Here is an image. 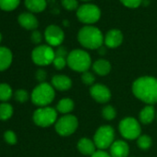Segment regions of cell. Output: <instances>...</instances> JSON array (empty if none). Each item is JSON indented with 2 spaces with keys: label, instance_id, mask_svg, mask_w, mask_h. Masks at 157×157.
Listing matches in <instances>:
<instances>
[{
  "label": "cell",
  "instance_id": "1",
  "mask_svg": "<svg viewBox=\"0 0 157 157\" xmlns=\"http://www.w3.org/2000/svg\"><path fill=\"white\" fill-rule=\"evenodd\" d=\"M136 98L152 105L157 103V78L151 76H143L135 80L131 87Z\"/></svg>",
  "mask_w": 157,
  "mask_h": 157
},
{
  "label": "cell",
  "instance_id": "2",
  "mask_svg": "<svg viewBox=\"0 0 157 157\" xmlns=\"http://www.w3.org/2000/svg\"><path fill=\"white\" fill-rule=\"evenodd\" d=\"M78 40L80 44L88 49H99L102 47L105 38L102 32L94 26H84L78 33Z\"/></svg>",
  "mask_w": 157,
  "mask_h": 157
},
{
  "label": "cell",
  "instance_id": "3",
  "mask_svg": "<svg viewBox=\"0 0 157 157\" xmlns=\"http://www.w3.org/2000/svg\"><path fill=\"white\" fill-rule=\"evenodd\" d=\"M67 66L74 71L77 72H85L88 71L92 66V58L90 55L82 49H75L68 53Z\"/></svg>",
  "mask_w": 157,
  "mask_h": 157
},
{
  "label": "cell",
  "instance_id": "4",
  "mask_svg": "<svg viewBox=\"0 0 157 157\" xmlns=\"http://www.w3.org/2000/svg\"><path fill=\"white\" fill-rule=\"evenodd\" d=\"M55 89L52 84L47 82H43L38 84L33 91L31 98L33 103L39 106L44 107L48 106L55 99Z\"/></svg>",
  "mask_w": 157,
  "mask_h": 157
},
{
  "label": "cell",
  "instance_id": "5",
  "mask_svg": "<svg viewBox=\"0 0 157 157\" xmlns=\"http://www.w3.org/2000/svg\"><path fill=\"white\" fill-rule=\"evenodd\" d=\"M118 129L121 136L127 140H135L141 135L140 122L131 117L121 119L118 124Z\"/></svg>",
  "mask_w": 157,
  "mask_h": 157
},
{
  "label": "cell",
  "instance_id": "6",
  "mask_svg": "<svg viewBox=\"0 0 157 157\" xmlns=\"http://www.w3.org/2000/svg\"><path fill=\"white\" fill-rule=\"evenodd\" d=\"M115 129L109 125H103L97 128L94 136L95 146L99 150L105 151L110 148L115 141Z\"/></svg>",
  "mask_w": 157,
  "mask_h": 157
},
{
  "label": "cell",
  "instance_id": "7",
  "mask_svg": "<svg viewBox=\"0 0 157 157\" xmlns=\"http://www.w3.org/2000/svg\"><path fill=\"white\" fill-rule=\"evenodd\" d=\"M33 118L37 126L42 128H47L56 122L57 111L56 109L50 106L39 107L34 111Z\"/></svg>",
  "mask_w": 157,
  "mask_h": 157
},
{
  "label": "cell",
  "instance_id": "8",
  "mask_svg": "<svg viewBox=\"0 0 157 157\" xmlns=\"http://www.w3.org/2000/svg\"><path fill=\"white\" fill-rule=\"evenodd\" d=\"M78 127V118L73 115H64L58 118L55 124V128L57 134L63 137L72 135Z\"/></svg>",
  "mask_w": 157,
  "mask_h": 157
},
{
  "label": "cell",
  "instance_id": "9",
  "mask_svg": "<svg viewBox=\"0 0 157 157\" xmlns=\"http://www.w3.org/2000/svg\"><path fill=\"white\" fill-rule=\"evenodd\" d=\"M32 59L38 66H47L55 59V51L50 45H38L32 52Z\"/></svg>",
  "mask_w": 157,
  "mask_h": 157
},
{
  "label": "cell",
  "instance_id": "10",
  "mask_svg": "<svg viewBox=\"0 0 157 157\" xmlns=\"http://www.w3.org/2000/svg\"><path fill=\"white\" fill-rule=\"evenodd\" d=\"M77 17L81 22L85 24H93L99 21L101 11L99 8L94 4H84L78 9Z\"/></svg>",
  "mask_w": 157,
  "mask_h": 157
},
{
  "label": "cell",
  "instance_id": "11",
  "mask_svg": "<svg viewBox=\"0 0 157 157\" xmlns=\"http://www.w3.org/2000/svg\"><path fill=\"white\" fill-rule=\"evenodd\" d=\"M64 32L56 25H49L44 31V38L50 46H59L64 41Z\"/></svg>",
  "mask_w": 157,
  "mask_h": 157
},
{
  "label": "cell",
  "instance_id": "12",
  "mask_svg": "<svg viewBox=\"0 0 157 157\" xmlns=\"http://www.w3.org/2000/svg\"><path fill=\"white\" fill-rule=\"evenodd\" d=\"M90 94L94 100L100 104H105L111 99V92L109 88L100 83H95L91 87Z\"/></svg>",
  "mask_w": 157,
  "mask_h": 157
},
{
  "label": "cell",
  "instance_id": "13",
  "mask_svg": "<svg viewBox=\"0 0 157 157\" xmlns=\"http://www.w3.org/2000/svg\"><path fill=\"white\" fill-rule=\"evenodd\" d=\"M109 154L111 157H128L129 154V146L125 140H115L109 148Z\"/></svg>",
  "mask_w": 157,
  "mask_h": 157
},
{
  "label": "cell",
  "instance_id": "14",
  "mask_svg": "<svg viewBox=\"0 0 157 157\" xmlns=\"http://www.w3.org/2000/svg\"><path fill=\"white\" fill-rule=\"evenodd\" d=\"M51 83H52V86L54 87V89L60 91V92L68 91L72 86V81L70 80V78H68L67 76L63 75V74L55 75L52 78Z\"/></svg>",
  "mask_w": 157,
  "mask_h": 157
},
{
  "label": "cell",
  "instance_id": "15",
  "mask_svg": "<svg viewBox=\"0 0 157 157\" xmlns=\"http://www.w3.org/2000/svg\"><path fill=\"white\" fill-rule=\"evenodd\" d=\"M123 42V34L119 30H110L105 37V44L109 48H117Z\"/></svg>",
  "mask_w": 157,
  "mask_h": 157
},
{
  "label": "cell",
  "instance_id": "16",
  "mask_svg": "<svg viewBox=\"0 0 157 157\" xmlns=\"http://www.w3.org/2000/svg\"><path fill=\"white\" fill-rule=\"evenodd\" d=\"M77 148L78 151L84 155L92 156L96 151V146L94 140H91L89 138H82L78 140Z\"/></svg>",
  "mask_w": 157,
  "mask_h": 157
},
{
  "label": "cell",
  "instance_id": "17",
  "mask_svg": "<svg viewBox=\"0 0 157 157\" xmlns=\"http://www.w3.org/2000/svg\"><path fill=\"white\" fill-rule=\"evenodd\" d=\"M18 21L21 24V26L26 30H35L38 27L37 19L33 14L29 12L21 13L18 18Z\"/></svg>",
  "mask_w": 157,
  "mask_h": 157
},
{
  "label": "cell",
  "instance_id": "18",
  "mask_svg": "<svg viewBox=\"0 0 157 157\" xmlns=\"http://www.w3.org/2000/svg\"><path fill=\"white\" fill-rule=\"evenodd\" d=\"M155 117H156V112L153 105H147L140 110L139 114V120L140 123L147 125V124H151L154 120Z\"/></svg>",
  "mask_w": 157,
  "mask_h": 157
},
{
  "label": "cell",
  "instance_id": "19",
  "mask_svg": "<svg viewBox=\"0 0 157 157\" xmlns=\"http://www.w3.org/2000/svg\"><path fill=\"white\" fill-rule=\"evenodd\" d=\"M94 72L101 77L106 76L111 71V64L106 59H98L93 64Z\"/></svg>",
  "mask_w": 157,
  "mask_h": 157
},
{
  "label": "cell",
  "instance_id": "20",
  "mask_svg": "<svg viewBox=\"0 0 157 157\" xmlns=\"http://www.w3.org/2000/svg\"><path fill=\"white\" fill-rule=\"evenodd\" d=\"M12 62V53L11 51L7 48L0 46V71L6 70L10 67Z\"/></svg>",
  "mask_w": 157,
  "mask_h": 157
},
{
  "label": "cell",
  "instance_id": "21",
  "mask_svg": "<svg viewBox=\"0 0 157 157\" xmlns=\"http://www.w3.org/2000/svg\"><path fill=\"white\" fill-rule=\"evenodd\" d=\"M75 107V104L72 99L70 98H64L61 99L56 105V111L63 115H68L70 112L73 111Z\"/></svg>",
  "mask_w": 157,
  "mask_h": 157
},
{
  "label": "cell",
  "instance_id": "22",
  "mask_svg": "<svg viewBox=\"0 0 157 157\" xmlns=\"http://www.w3.org/2000/svg\"><path fill=\"white\" fill-rule=\"evenodd\" d=\"M25 7L32 12L39 13L46 8L45 0H25Z\"/></svg>",
  "mask_w": 157,
  "mask_h": 157
},
{
  "label": "cell",
  "instance_id": "23",
  "mask_svg": "<svg viewBox=\"0 0 157 157\" xmlns=\"http://www.w3.org/2000/svg\"><path fill=\"white\" fill-rule=\"evenodd\" d=\"M13 115V107L11 105L3 103L0 105V120H8Z\"/></svg>",
  "mask_w": 157,
  "mask_h": 157
},
{
  "label": "cell",
  "instance_id": "24",
  "mask_svg": "<svg viewBox=\"0 0 157 157\" xmlns=\"http://www.w3.org/2000/svg\"><path fill=\"white\" fill-rule=\"evenodd\" d=\"M152 144V140L150 136L148 135H140L137 139V145L140 150H148L151 148Z\"/></svg>",
  "mask_w": 157,
  "mask_h": 157
},
{
  "label": "cell",
  "instance_id": "25",
  "mask_svg": "<svg viewBox=\"0 0 157 157\" xmlns=\"http://www.w3.org/2000/svg\"><path fill=\"white\" fill-rule=\"evenodd\" d=\"M12 96V89L7 83H0V101H8Z\"/></svg>",
  "mask_w": 157,
  "mask_h": 157
},
{
  "label": "cell",
  "instance_id": "26",
  "mask_svg": "<svg viewBox=\"0 0 157 157\" xmlns=\"http://www.w3.org/2000/svg\"><path fill=\"white\" fill-rule=\"evenodd\" d=\"M102 117L107 120V121H111L114 120L117 117V110L114 106L108 105L104 106V108L102 109Z\"/></svg>",
  "mask_w": 157,
  "mask_h": 157
},
{
  "label": "cell",
  "instance_id": "27",
  "mask_svg": "<svg viewBox=\"0 0 157 157\" xmlns=\"http://www.w3.org/2000/svg\"><path fill=\"white\" fill-rule=\"evenodd\" d=\"M20 2L21 0H0V9L6 11H11L19 6Z\"/></svg>",
  "mask_w": 157,
  "mask_h": 157
},
{
  "label": "cell",
  "instance_id": "28",
  "mask_svg": "<svg viewBox=\"0 0 157 157\" xmlns=\"http://www.w3.org/2000/svg\"><path fill=\"white\" fill-rule=\"evenodd\" d=\"M82 81L85 85H94L95 82V76L91 71H85L82 74Z\"/></svg>",
  "mask_w": 157,
  "mask_h": 157
},
{
  "label": "cell",
  "instance_id": "29",
  "mask_svg": "<svg viewBox=\"0 0 157 157\" xmlns=\"http://www.w3.org/2000/svg\"><path fill=\"white\" fill-rule=\"evenodd\" d=\"M67 57H64V56H55V59H54V61H53V65H54V67H55L56 69H58V70L63 69V68L67 65Z\"/></svg>",
  "mask_w": 157,
  "mask_h": 157
},
{
  "label": "cell",
  "instance_id": "30",
  "mask_svg": "<svg viewBox=\"0 0 157 157\" xmlns=\"http://www.w3.org/2000/svg\"><path fill=\"white\" fill-rule=\"evenodd\" d=\"M14 96H15L16 101H18L20 103H25L29 99V94H28V92L25 91V90H23V89L17 90L15 92Z\"/></svg>",
  "mask_w": 157,
  "mask_h": 157
},
{
  "label": "cell",
  "instance_id": "31",
  "mask_svg": "<svg viewBox=\"0 0 157 157\" xmlns=\"http://www.w3.org/2000/svg\"><path fill=\"white\" fill-rule=\"evenodd\" d=\"M61 4L67 10H74L78 5L77 0H61Z\"/></svg>",
  "mask_w": 157,
  "mask_h": 157
},
{
  "label": "cell",
  "instance_id": "32",
  "mask_svg": "<svg viewBox=\"0 0 157 157\" xmlns=\"http://www.w3.org/2000/svg\"><path fill=\"white\" fill-rule=\"evenodd\" d=\"M4 138L5 140L9 143V144H15L17 142V136L16 134L12 131V130H8L4 133Z\"/></svg>",
  "mask_w": 157,
  "mask_h": 157
},
{
  "label": "cell",
  "instance_id": "33",
  "mask_svg": "<svg viewBox=\"0 0 157 157\" xmlns=\"http://www.w3.org/2000/svg\"><path fill=\"white\" fill-rule=\"evenodd\" d=\"M120 1L127 8L136 9V8H138L141 4L142 0H120Z\"/></svg>",
  "mask_w": 157,
  "mask_h": 157
},
{
  "label": "cell",
  "instance_id": "34",
  "mask_svg": "<svg viewBox=\"0 0 157 157\" xmlns=\"http://www.w3.org/2000/svg\"><path fill=\"white\" fill-rule=\"evenodd\" d=\"M46 71L43 68H39L36 73H35V77H36V80L40 82V83H43L44 82V81L46 80Z\"/></svg>",
  "mask_w": 157,
  "mask_h": 157
},
{
  "label": "cell",
  "instance_id": "35",
  "mask_svg": "<svg viewBox=\"0 0 157 157\" xmlns=\"http://www.w3.org/2000/svg\"><path fill=\"white\" fill-rule=\"evenodd\" d=\"M42 39H43V37H42L41 33L38 32V31H33V33L32 35H31V40H32V42H33V44H40V43L42 42Z\"/></svg>",
  "mask_w": 157,
  "mask_h": 157
},
{
  "label": "cell",
  "instance_id": "36",
  "mask_svg": "<svg viewBox=\"0 0 157 157\" xmlns=\"http://www.w3.org/2000/svg\"><path fill=\"white\" fill-rule=\"evenodd\" d=\"M55 56H64V57H67L68 54H67V51L66 50L65 47L63 46H59L56 51H55Z\"/></svg>",
  "mask_w": 157,
  "mask_h": 157
},
{
  "label": "cell",
  "instance_id": "37",
  "mask_svg": "<svg viewBox=\"0 0 157 157\" xmlns=\"http://www.w3.org/2000/svg\"><path fill=\"white\" fill-rule=\"evenodd\" d=\"M91 157H111V155L103 150H97Z\"/></svg>",
  "mask_w": 157,
  "mask_h": 157
},
{
  "label": "cell",
  "instance_id": "38",
  "mask_svg": "<svg viewBox=\"0 0 157 157\" xmlns=\"http://www.w3.org/2000/svg\"><path fill=\"white\" fill-rule=\"evenodd\" d=\"M1 40H2V36H1V33H0V43H1Z\"/></svg>",
  "mask_w": 157,
  "mask_h": 157
},
{
  "label": "cell",
  "instance_id": "39",
  "mask_svg": "<svg viewBox=\"0 0 157 157\" xmlns=\"http://www.w3.org/2000/svg\"><path fill=\"white\" fill-rule=\"evenodd\" d=\"M82 1H90V0H82Z\"/></svg>",
  "mask_w": 157,
  "mask_h": 157
},
{
  "label": "cell",
  "instance_id": "40",
  "mask_svg": "<svg viewBox=\"0 0 157 157\" xmlns=\"http://www.w3.org/2000/svg\"><path fill=\"white\" fill-rule=\"evenodd\" d=\"M156 119H157V113H156Z\"/></svg>",
  "mask_w": 157,
  "mask_h": 157
}]
</instances>
